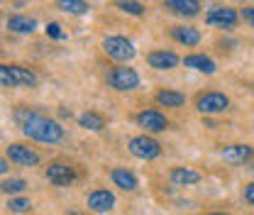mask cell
<instances>
[{"mask_svg":"<svg viewBox=\"0 0 254 215\" xmlns=\"http://www.w3.org/2000/svg\"><path fill=\"white\" fill-rule=\"evenodd\" d=\"M137 125L144 127L147 132H164V130L169 127V120H166V115L159 113V110H142V113L137 115Z\"/></svg>","mask_w":254,"mask_h":215,"instance_id":"obj_12","label":"cell"},{"mask_svg":"<svg viewBox=\"0 0 254 215\" xmlns=\"http://www.w3.org/2000/svg\"><path fill=\"white\" fill-rule=\"evenodd\" d=\"M0 174H7V159L0 161Z\"/></svg>","mask_w":254,"mask_h":215,"instance_id":"obj_29","label":"cell"},{"mask_svg":"<svg viewBox=\"0 0 254 215\" xmlns=\"http://www.w3.org/2000/svg\"><path fill=\"white\" fill-rule=\"evenodd\" d=\"M7 208H10L12 213H27V211L32 208V201L30 198H10Z\"/></svg>","mask_w":254,"mask_h":215,"instance_id":"obj_25","label":"cell"},{"mask_svg":"<svg viewBox=\"0 0 254 215\" xmlns=\"http://www.w3.org/2000/svg\"><path fill=\"white\" fill-rule=\"evenodd\" d=\"M210 215H230V213H210Z\"/></svg>","mask_w":254,"mask_h":215,"instance_id":"obj_30","label":"cell"},{"mask_svg":"<svg viewBox=\"0 0 254 215\" xmlns=\"http://www.w3.org/2000/svg\"><path fill=\"white\" fill-rule=\"evenodd\" d=\"M164 10L179 15V17H198L200 15V0H164Z\"/></svg>","mask_w":254,"mask_h":215,"instance_id":"obj_10","label":"cell"},{"mask_svg":"<svg viewBox=\"0 0 254 215\" xmlns=\"http://www.w3.org/2000/svg\"><path fill=\"white\" fill-rule=\"evenodd\" d=\"M230 108V98L220 91H208V93H200L195 98V110L200 115H220Z\"/></svg>","mask_w":254,"mask_h":215,"instance_id":"obj_5","label":"cell"},{"mask_svg":"<svg viewBox=\"0 0 254 215\" xmlns=\"http://www.w3.org/2000/svg\"><path fill=\"white\" fill-rule=\"evenodd\" d=\"M205 22L208 25H213V27H222V30H232V27H237V22H240V12L237 10H232V7H210L208 10V15H205Z\"/></svg>","mask_w":254,"mask_h":215,"instance_id":"obj_7","label":"cell"},{"mask_svg":"<svg viewBox=\"0 0 254 215\" xmlns=\"http://www.w3.org/2000/svg\"><path fill=\"white\" fill-rule=\"evenodd\" d=\"M115 7L127 12V15H132V17H142V15H144V5H142L139 0H118Z\"/></svg>","mask_w":254,"mask_h":215,"instance_id":"obj_23","label":"cell"},{"mask_svg":"<svg viewBox=\"0 0 254 215\" xmlns=\"http://www.w3.org/2000/svg\"><path fill=\"white\" fill-rule=\"evenodd\" d=\"M184 64H186L189 69H193V71H198V73H205V76H213V73L218 71L215 62H213L210 57H205V54H189V57L184 59Z\"/></svg>","mask_w":254,"mask_h":215,"instance_id":"obj_16","label":"cell"},{"mask_svg":"<svg viewBox=\"0 0 254 215\" xmlns=\"http://www.w3.org/2000/svg\"><path fill=\"white\" fill-rule=\"evenodd\" d=\"M220 154H222V159L230 161V164H245V161H250L254 156V149L250 144H230Z\"/></svg>","mask_w":254,"mask_h":215,"instance_id":"obj_14","label":"cell"},{"mask_svg":"<svg viewBox=\"0 0 254 215\" xmlns=\"http://www.w3.org/2000/svg\"><path fill=\"white\" fill-rule=\"evenodd\" d=\"M47 179H49V184L59 186V188H66V186H71L76 181V171H73L68 164L54 161V164L47 166Z\"/></svg>","mask_w":254,"mask_h":215,"instance_id":"obj_8","label":"cell"},{"mask_svg":"<svg viewBox=\"0 0 254 215\" xmlns=\"http://www.w3.org/2000/svg\"><path fill=\"white\" fill-rule=\"evenodd\" d=\"M171 37H174V42H179L184 47L200 44V32L195 30V27H190V25H176V27H171Z\"/></svg>","mask_w":254,"mask_h":215,"instance_id":"obj_15","label":"cell"},{"mask_svg":"<svg viewBox=\"0 0 254 215\" xmlns=\"http://www.w3.org/2000/svg\"><path fill=\"white\" fill-rule=\"evenodd\" d=\"M22 132H25V137L37 140V142H44V144H57V142L64 140L62 123L49 120V118H44V115H39V113L27 118V120L22 123Z\"/></svg>","mask_w":254,"mask_h":215,"instance_id":"obj_1","label":"cell"},{"mask_svg":"<svg viewBox=\"0 0 254 215\" xmlns=\"http://www.w3.org/2000/svg\"><path fill=\"white\" fill-rule=\"evenodd\" d=\"M245 201H247L250 206H254V184L245 186Z\"/></svg>","mask_w":254,"mask_h":215,"instance_id":"obj_28","label":"cell"},{"mask_svg":"<svg viewBox=\"0 0 254 215\" xmlns=\"http://www.w3.org/2000/svg\"><path fill=\"white\" fill-rule=\"evenodd\" d=\"M44 32H47V37H52V39H64V37H66V32L62 30L59 22H49V25L44 27Z\"/></svg>","mask_w":254,"mask_h":215,"instance_id":"obj_26","label":"cell"},{"mask_svg":"<svg viewBox=\"0 0 254 215\" xmlns=\"http://www.w3.org/2000/svg\"><path fill=\"white\" fill-rule=\"evenodd\" d=\"M157 103L161 108H181L186 103V95L179 91H171V88H161L157 93Z\"/></svg>","mask_w":254,"mask_h":215,"instance_id":"obj_20","label":"cell"},{"mask_svg":"<svg viewBox=\"0 0 254 215\" xmlns=\"http://www.w3.org/2000/svg\"><path fill=\"white\" fill-rule=\"evenodd\" d=\"M66 215H78V213H66Z\"/></svg>","mask_w":254,"mask_h":215,"instance_id":"obj_31","label":"cell"},{"mask_svg":"<svg viewBox=\"0 0 254 215\" xmlns=\"http://www.w3.org/2000/svg\"><path fill=\"white\" fill-rule=\"evenodd\" d=\"M113 206H115V193L108 188H98L88 196V208L93 213H108V211H113Z\"/></svg>","mask_w":254,"mask_h":215,"instance_id":"obj_13","label":"cell"},{"mask_svg":"<svg viewBox=\"0 0 254 215\" xmlns=\"http://www.w3.org/2000/svg\"><path fill=\"white\" fill-rule=\"evenodd\" d=\"M78 125H81L83 130H91V132H100V130L105 127V118H103V115H98V113H93V110H88V113L78 115Z\"/></svg>","mask_w":254,"mask_h":215,"instance_id":"obj_22","label":"cell"},{"mask_svg":"<svg viewBox=\"0 0 254 215\" xmlns=\"http://www.w3.org/2000/svg\"><path fill=\"white\" fill-rule=\"evenodd\" d=\"M240 17H242L250 27H254V7H242V10H240Z\"/></svg>","mask_w":254,"mask_h":215,"instance_id":"obj_27","label":"cell"},{"mask_svg":"<svg viewBox=\"0 0 254 215\" xmlns=\"http://www.w3.org/2000/svg\"><path fill=\"white\" fill-rule=\"evenodd\" d=\"M169 179L176 186H190V184H198L200 181V174L189 169V166H174L171 174H169Z\"/></svg>","mask_w":254,"mask_h":215,"instance_id":"obj_19","label":"cell"},{"mask_svg":"<svg viewBox=\"0 0 254 215\" xmlns=\"http://www.w3.org/2000/svg\"><path fill=\"white\" fill-rule=\"evenodd\" d=\"M179 62L181 59L174 52H166V49H154V52L147 54V64L152 69H157V71H171V69L179 66Z\"/></svg>","mask_w":254,"mask_h":215,"instance_id":"obj_11","label":"cell"},{"mask_svg":"<svg viewBox=\"0 0 254 215\" xmlns=\"http://www.w3.org/2000/svg\"><path fill=\"white\" fill-rule=\"evenodd\" d=\"M25 188H27V181H25V179H5V181H2V193H7V196L22 193Z\"/></svg>","mask_w":254,"mask_h":215,"instance_id":"obj_24","label":"cell"},{"mask_svg":"<svg viewBox=\"0 0 254 215\" xmlns=\"http://www.w3.org/2000/svg\"><path fill=\"white\" fill-rule=\"evenodd\" d=\"M37 73H32L30 69H22V66H10V64H2L0 66V83L2 88H17V86H37Z\"/></svg>","mask_w":254,"mask_h":215,"instance_id":"obj_2","label":"cell"},{"mask_svg":"<svg viewBox=\"0 0 254 215\" xmlns=\"http://www.w3.org/2000/svg\"><path fill=\"white\" fill-rule=\"evenodd\" d=\"M100 47H103L105 57H110L113 62H132V59L137 57V49H134V44H132L127 37H120V34L105 37Z\"/></svg>","mask_w":254,"mask_h":215,"instance_id":"obj_3","label":"cell"},{"mask_svg":"<svg viewBox=\"0 0 254 215\" xmlns=\"http://www.w3.org/2000/svg\"><path fill=\"white\" fill-rule=\"evenodd\" d=\"M110 179H113V184L118 186V188H123V191H137V186H139V181H137V176L129 171V169H123V166H115L113 171H110Z\"/></svg>","mask_w":254,"mask_h":215,"instance_id":"obj_17","label":"cell"},{"mask_svg":"<svg viewBox=\"0 0 254 215\" xmlns=\"http://www.w3.org/2000/svg\"><path fill=\"white\" fill-rule=\"evenodd\" d=\"M7 30L15 32V34H32L37 30V20L25 17V15H10L7 17Z\"/></svg>","mask_w":254,"mask_h":215,"instance_id":"obj_18","label":"cell"},{"mask_svg":"<svg viewBox=\"0 0 254 215\" xmlns=\"http://www.w3.org/2000/svg\"><path fill=\"white\" fill-rule=\"evenodd\" d=\"M5 154L17 166H37L39 164V154L34 152V149H30V147H25V144H10L5 149Z\"/></svg>","mask_w":254,"mask_h":215,"instance_id":"obj_9","label":"cell"},{"mask_svg":"<svg viewBox=\"0 0 254 215\" xmlns=\"http://www.w3.org/2000/svg\"><path fill=\"white\" fill-rule=\"evenodd\" d=\"M108 86L120 93L134 91V88H139V73L129 66H115L108 71Z\"/></svg>","mask_w":254,"mask_h":215,"instance_id":"obj_4","label":"cell"},{"mask_svg":"<svg viewBox=\"0 0 254 215\" xmlns=\"http://www.w3.org/2000/svg\"><path fill=\"white\" fill-rule=\"evenodd\" d=\"M57 7L66 15H76V17L88 15V10H91V5L86 0H57Z\"/></svg>","mask_w":254,"mask_h":215,"instance_id":"obj_21","label":"cell"},{"mask_svg":"<svg viewBox=\"0 0 254 215\" xmlns=\"http://www.w3.org/2000/svg\"><path fill=\"white\" fill-rule=\"evenodd\" d=\"M127 147H129L132 156H137V159H157L159 154H161V144H159L154 137H147V135L132 137Z\"/></svg>","mask_w":254,"mask_h":215,"instance_id":"obj_6","label":"cell"}]
</instances>
